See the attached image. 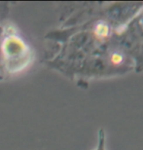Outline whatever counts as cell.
<instances>
[{
    "mask_svg": "<svg viewBox=\"0 0 143 150\" xmlns=\"http://www.w3.org/2000/svg\"><path fill=\"white\" fill-rule=\"evenodd\" d=\"M35 53L14 23L4 22L0 32V77L3 80L23 73L33 64Z\"/></svg>",
    "mask_w": 143,
    "mask_h": 150,
    "instance_id": "1",
    "label": "cell"
},
{
    "mask_svg": "<svg viewBox=\"0 0 143 150\" xmlns=\"http://www.w3.org/2000/svg\"><path fill=\"white\" fill-rule=\"evenodd\" d=\"M11 4L8 2H0V23L7 21L10 14Z\"/></svg>",
    "mask_w": 143,
    "mask_h": 150,
    "instance_id": "2",
    "label": "cell"
},
{
    "mask_svg": "<svg viewBox=\"0 0 143 150\" xmlns=\"http://www.w3.org/2000/svg\"><path fill=\"white\" fill-rule=\"evenodd\" d=\"M94 150H106L105 148V136L103 134V131L101 130L98 134V143L97 148Z\"/></svg>",
    "mask_w": 143,
    "mask_h": 150,
    "instance_id": "3",
    "label": "cell"
},
{
    "mask_svg": "<svg viewBox=\"0 0 143 150\" xmlns=\"http://www.w3.org/2000/svg\"><path fill=\"white\" fill-rule=\"evenodd\" d=\"M2 23H0V32H1V29H2ZM0 81H3V79L0 77Z\"/></svg>",
    "mask_w": 143,
    "mask_h": 150,
    "instance_id": "5",
    "label": "cell"
},
{
    "mask_svg": "<svg viewBox=\"0 0 143 150\" xmlns=\"http://www.w3.org/2000/svg\"><path fill=\"white\" fill-rule=\"evenodd\" d=\"M94 32L97 33V35H99V36H105L107 35V32H108V28H107V26L105 25H99L97 26V28H95Z\"/></svg>",
    "mask_w": 143,
    "mask_h": 150,
    "instance_id": "4",
    "label": "cell"
}]
</instances>
